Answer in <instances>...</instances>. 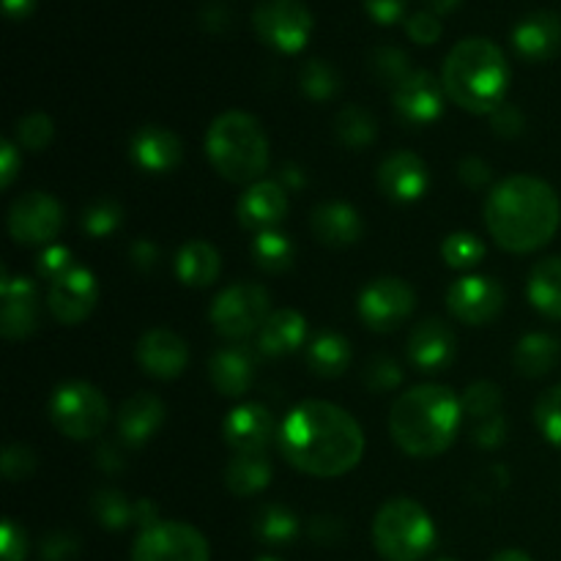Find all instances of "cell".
Returning a JSON list of instances; mask_svg holds the SVG:
<instances>
[{
    "instance_id": "57",
    "label": "cell",
    "mask_w": 561,
    "mask_h": 561,
    "mask_svg": "<svg viewBox=\"0 0 561 561\" xmlns=\"http://www.w3.org/2000/svg\"><path fill=\"white\" fill-rule=\"evenodd\" d=\"M96 463H99V469L115 474V471L124 466V455H121L118 444H102V447L96 449Z\"/></svg>"
},
{
    "instance_id": "38",
    "label": "cell",
    "mask_w": 561,
    "mask_h": 561,
    "mask_svg": "<svg viewBox=\"0 0 561 561\" xmlns=\"http://www.w3.org/2000/svg\"><path fill=\"white\" fill-rule=\"evenodd\" d=\"M460 405H463V416H469L471 422L491 420V416L502 414V387L493 381H474L460 394Z\"/></svg>"
},
{
    "instance_id": "12",
    "label": "cell",
    "mask_w": 561,
    "mask_h": 561,
    "mask_svg": "<svg viewBox=\"0 0 561 561\" xmlns=\"http://www.w3.org/2000/svg\"><path fill=\"white\" fill-rule=\"evenodd\" d=\"M64 206L47 192H25L9 208V233L22 247H49L64 228Z\"/></svg>"
},
{
    "instance_id": "21",
    "label": "cell",
    "mask_w": 561,
    "mask_h": 561,
    "mask_svg": "<svg viewBox=\"0 0 561 561\" xmlns=\"http://www.w3.org/2000/svg\"><path fill=\"white\" fill-rule=\"evenodd\" d=\"M129 157L146 173L164 175L179 168L181 159H184V146H181V137L170 131L168 126L148 124L131 135Z\"/></svg>"
},
{
    "instance_id": "58",
    "label": "cell",
    "mask_w": 561,
    "mask_h": 561,
    "mask_svg": "<svg viewBox=\"0 0 561 561\" xmlns=\"http://www.w3.org/2000/svg\"><path fill=\"white\" fill-rule=\"evenodd\" d=\"M159 524V507L151 499H137V529L146 531Z\"/></svg>"
},
{
    "instance_id": "54",
    "label": "cell",
    "mask_w": 561,
    "mask_h": 561,
    "mask_svg": "<svg viewBox=\"0 0 561 561\" xmlns=\"http://www.w3.org/2000/svg\"><path fill=\"white\" fill-rule=\"evenodd\" d=\"M409 0H365V11L378 25H394L405 16Z\"/></svg>"
},
{
    "instance_id": "22",
    "label": "cell",
    "mask_w": 561,
    "mask_h": 561,
    "mask_svg": "<svg viewBox=\"0 0 561 561\" xmlns=\"http://www.w3.org/2000/svg\"><path fill=\"white\" fill-rule=\"evenodd\" d=\"M236 214H239L241 228L252 230L255 236L263 233V230H277L285 214H288L285 186L279 181H255L239 197Z\"/></svg>"
},
{
    "instance_id": "53",
    "label": "cell",
    "mask_w": 561,
    "mask_h": 561,
    "mask_svg": "<svg viewBox=\"0 0 561 561\" xmlns=\"http://www.w3.org/2000/svg\"><path fill=\"white\" fill-rule=\"evenodd\" d=\"M307 531H310V537L318 546H337L345 535V526L334 515H316L310 520V526H307Z\"/></svg>"
},
{
    "instance_id": "63",
    "label": "cell",
    "mask_w": 561,
    "mask_h": 561,
    "mask_svg": "<svg viewBox=\"0 0 561 561\" xmlns=\"http://www.w3.org/2000/svg\"><path fill=\"white\" fill-rule=\"evenodd\" d=\"M255 561H283V559H277V557H261V559H255Z\"/></svg>"
},
{
    "instance_id": "50",
    "label": "cell",
    "mask_w": 561,
    "mask_h": 561,
    "mask_svg": "<svg viewBox=\"0 0 561 561\" xmlns=\"http://www.w3.org/2000/svg\"><path fill=\"white\" fill-rule=\"evenodd\" d=\"M27 537L16 520L5 518L0 526V561H25Z\"/></svg>"
},
{
    "instance_id": "28",
    "label": "cell",
    "mask_w": 561,
    "mask_h": 561,
    "mask_svg": "<svg viewBox=\"0 0 561 561\" xmlns=\"http://www.w3.org/2000/svg\"><path fill=\"white\" fill-rule=\"evenodd\" d=\"M173 268L186 288H208V285L217 283L219 272H222V257H219L214 244L203 239H192L179 247Z\"/></svg>"
},
{
    "instance_id": "9",
    "label": "cell",
    "mask_w": 561,
    "mask_h": 561,
    "mask_svg": "<svg viewBox=\"0 0 561 561\" xmlns=\"http://www.w3.org/2000/svg\"><path fill=\"white\" fill-rule=\"evenodd\" d=\"M252 27L263 44L296 55L310 42L312 14L301 0H263L252 14Z\"/></svg>"
},
{
    "instance_id": "13",
    "label": "cell",
    "mask_w": 561,
    "mask_h": 561,
    "mask_svg": "<svg viewBox=\"0 0 561 561\" xmlns=\"http://www.w3.org/2000/svg\"><path fill=\"white\" fill-rule=\"evenodd\" d=\"M504 301H507V294L502 283L482 274L455 279L447 290V310L466 327H485L496 321L504 310Z\"/></svg>"
},
{
    "instance_id": "18",
    "label": "cell",
    "mask_w": 561,
    "mask_h": 561,
    "mask_svg": "<svg viewBox=\"0 0 561 561\" xmlns=\"http://www.w3.org/2000/svg\"><path fill=\"white\" fill-rule=\"evenodd\" d=\"M274 433L277 427H274L272 411L261 403L236 405L222 422L225 444L236 455H263L272 444Z\"/></svg>"
},
{
    "instance_id": "37",
    "label": "cell",
    "mask_w": 561,
    "mask_h": 561,
    "mask_svg": "<svg viewBox=\"0 0 561 561\" xmlns=\"http://www.w3.org/2000/svg\"><path fill=\"white\" fill-rule=\"evenodd\" d=\"M299 88L307 99L312 102H329L340 93L343 80H340L337 69L321 58H310L299 71Z\"/></svg>"
},
{
    "instance_id": "5",
    "label": "cell",
    "mask_w": 561,
    "mask_h": 561,
    "mask_svg": "<svg viewBox=\"0 0 561 561\" xmlns=\"http://www.w3.org/2000/svg\"><path fill=\"white\" fill-rule=\"evenodd\" d=\"M206 153L225 181L255 184L268 168V137L250 113L228 110L208 126Z\"/></svg>"
},
{
    "instance_id": "14",
    "label": "cell",
    "mask_w": 561,
    "mask_h": 561,
    "mask_svg": "<svg viewBox=\"0 0 561 561\" xmlns=\"http://www.w3.org/2000/svg\"><path fill=\"white\" fill-rule=\"evenodd\" d=\"M444 82L425 69H416L392 91V107L405 126H427L444 113Z\"/></svg>"
},
{
    "instance_id": "46",
    "label": "cell",
    "mask_w": 561,
    "mask_h": 561,
    "mask_svg": "<svg viewBox=\"0 0 561 561\" xmlns=\"http://www.w3.org/2000/svg\"><path fill=\"white\" fill-rule=\"evenodd\" d=\"M0 466H3V474L9 482H25L36 471V453L25 444H9L3 449Z\"/></svg>"
},
{
    "instance_id": "64",
    "label": "cell",
    "mask_w": 561,
    "mask_h": 561,
    "mask_svg": "<svg viewBox=\"0 0 561 561\" xmlns=\"http://www.w3.org/2000/svg\"><path fill=\"white\" fill-rule=\"evenodd\" d=\"M436 561H458V559H453V557H442V559H436Z\"/></svg>"
},
{
    "instance_id": "29",
    "label": "cell",
    "mask_w": 561,
    "mask_h": 561,
    "mask_svg": "<svg viewBox=\"0 0 561 561\" xmlns=\"http://www.w3.org/2000/svg\"><path fill=\"white\" fill-rule=\"evenodd\" d=\"M515 370L526 378H542L553 373L561 362V340L546 332L524 334L515 345Z\"/></svg>"
},
{
    "instance_id": "25",
    "label": "cell",
    "mask_w": 561,
    "mask_h": 561,
    "mask_svg": "<svg viewBox=\"0 0 561 561\" xmlns=\"http://www.w3.org/2000/svg\"><path fill=\"white\" fill-rule=\"evenodd\" d=\"M310 230L318 244L340 250V247L356 244L365 236V222L351 203L327 201L312 208Z\"/></svg>"
},
{
    "instance_id": "10",
    "label": "cell",
    "mask_w": 561,
    "mask_h": 561,
    "mask_svg": "<svg viewBox=\"0 0 561 561\" xmlns=\"http://www.w3.org/2000/svg\"><path fill=\"white\" fill-rule=\"evenodd\" d=\"M131 561H211V551L195 526L184 520H159L137 535Z\"/></svg>"
},
{
    "instance_id": "48",
    "label": "cell",
    "mask_w": 561,
    "mask_h": 561,
    "mask_svg": "<svg viewBox=\"0 0 561 561\" xmlns=\"http://www.w3.org/2000/svg\"><path fill=\"white\" fill-rule=\"evenodd\" d=\"M405 33H409L411 42L416 44H436L442 38V20L433 11H414V14L405 20Z\"/></svg>"
},
{
    "instance_id": "6",
    "label": "cell",
    "mask_w": 561,
    "mask_h": 561,
    "mask_svg": "<svg viewBox=\"0 0 561 561\" xmlns=\"http://www.w3.org/2000/svg\"><path fill=\"white\" fill-rule=\"evenodd\" d=\"M373 546L387 561H422L436 548V524L414 499H389L373 520Z\"/></svg>"
},
{
    "instance_id": "33",
    "label": "cell",
    "mask_w": 561,
    "mask_h": 561,
    "mask_svg": "<svg viewBox=\"0 0 561 561\" xmlns=\"http://www.w3.org/2000/svg\"><path fill=\"white\" fill-rule=\"evenodd\" d=\"M252 261L261 272L266 274H283L294 268L296 261V244L288 233L283 230H263L252 239Z\"/></svg>"
},
{
    "instance_id": "19",
    "label": "cell",
    "mask_w": 561,
    "mask_h": 561,
    "mask_svg": "<svg viewBox=\"0 0 561 561\" xmlns=\"http://www.w3.org/2000/svg\"><path fill=\"white\" fill-rule=\"evenodd\" d=\"M0 334L5 340H25L36 332L38 327V290L36 283L25 277H9L3 268L0 279Z\"/></svg>"
},
{
    "instance_id": "2",
    "label": "cell",
    "mask_w": 561,
    "mask_h": 561,
    "mask_svg": "<svg viewBox=\"0 0 561 561\" xmlns=\"http://www.w3.org/2000/svg\"><path fill=\"white\" fill-rule=\"evenodd\" d=\"M485 225L502 250L515 255L542 250L561 225L557 190L535 175H510L488 195Z\"/></svg>"
},
{
    "instance_id": "34",
    "label": "cell",
    "mask_w": 561,
    "mask_h": 561,
    "mask_svg": "<svg viewBox=\"0 0 561 561\" xmlns=\"http://www.w3.org/2000/svg\"><path fill=\"white\" fill-rule=\"evenodd\" d=\"M91 513L102 529L124 531L129 526H137V502H131L118 488H102L93 493Z\"/></svg>"
},
{
    "instance_id": "62",
    "label": "cell",
    "mask_w": 561,
    "mask_h": 561,
    "mask_svg": "<svg viewBox=\"0 0 561 561\" xmlns=\"http://www.w3.org/2000/svg\"><path fill=\"white\" fill-rule=\"evenodd\" d=\"M488 561H531V557H529V553L518 551V548H507V551L493 553V557Z\"/></svg>"
},
{
    "instance_id": "31",
    "label": "cell",
    "mask_w": 561,
    "mask_h": 561,
    "mask_svg": "<svg viewBox=\"0 0 561 561\" xmlns=\"http://www.w3.org/2000/svg\"><path fill=\"white\" fill-rule=\"evenodd\" d=\"M354 351L340 332H321L307 345V367L318 378H340L351 367Z\"/></svg>"
},
{
    "instance_id": "45",
    "label": "cell",
    "mask_w": 561,
    "mask_h": 561,
    "mask_svg": "<svg viewBox=\"0 0 561 561\" xmlns=\"http://www.w3.org/2000/svg\"><path fill=\"white\" fill-rule=\"evenodd\" d=\"M75 261H71V250L69 247H60V244H49L38 252L36 257V277L44 279V283H58L60 277L71 272Z\"/></svg>"
},
{
    "instance_id": "47",
    "label": "cell",
    "mask_w": 561,
    "mask_h": 561,
    "mask_svg": "<svg viewBox=\"0 0 561 561\" xmlns=\"http://www.w3.org/2000/svg\"><path fill=\"white\" fill-rule=\"evenodd\" d=\"M80 553V540L71 531H47L38 540V559L42 561H75Z\"/></svg>"
},
{
    "instance_id": "61",
    "label": "cell",
    "mask_w": 561,
    "mask_h": 561,
    "mask_svg": "<svg viewBox=\"0 0 561 561\" xmlns=\"http://www.w3.org/2000/svg\"><path fill=\"white\" fill-rule=\"evenodd\" d=\"M427 3V11H433V14H453L455 9H458L460 3H463V0H425Z\"/></svg>"
},
{
    "instance_id": "30",
    "label": "cell",
    "mask_w": 561,
    "mask_h": 561,
    "mask_svg": "<svg viewBox=\"0 0 561 561\" xmlns=\"http://www.w3.org/2000/svg\"><path fill=\"white\" fill-rule=\"evenodd\" d=\"M526 296L537 312L561 321V255L542 257L531 266Z\"/></svg>"
},
{
    "instance_id": "51",
    "label": "cell",
    "mask_w": 561,
    "mask_h": 561,
    "mask_svg": "<svg viewBox=\"0 0 561 561\" xmlns=\"http://www.w3.org/2000/svg\"><path fill=\"white\" fill-rule=\"evenodd\" d=\"M507 416L496 414L491 420L474 422V431H471V442L482 449H499L504 442H507Z\"/></svg>"
},
{
    "instance_id": "4",
    "label": "cell",
    "mask_w": 561,
    "mask_h": 561,
    "mask_svg": "<svg viewBox=\"0 0 561 561\" xmlns=\"http://www.w3.org/2000/svg\"><path fill=\"white\" fill-rule=\"evenodd\" d=\"M447 99L474 115H491L507 102L510 64L491 38L471 36L449 49L442 69Z\"/></svg>"
},
{
    "instance_id": "35",
    "label": "cell",
    "mask_w": 561,
    "mask_h": 561,
    "mask_svg": "<svg viewBox=\"0 0 561 561\" xmlns=\"http://www.w3.org/2000/svg\"><path fill=\"white\" fill-rule=\"evenodd\" d=\"M301 520L296 518V513L283 504H266L261 513L255 515V537L266 546L283 548L299 537Z\"/></svg>"
},
{
    "instance_id": "55",
    "label": "cell",
    "mask_w": 561,
    "mask_h": 561,
    "mask_svg": "<svg viewBox=\"0 0 561 561\" xmlns=\"http://www.w3.org/2000/svg\"><path fill=\"white\" fill-rule=\"evenodd\" d=\"M20 168H22L20 146H16L14 140H3V146H0V184H3L5 190L14 184Z\"/></svg>"
},
{
    "instance_id": "42",
    "label": "cell",
    "mask_w": 561,
    "mask_h": 561,
    "mask_svg": "<svg viewBox=\"0 0 561 561\" xmlns=\"http://www.w3.org/2000/svg\"><path fill=\"white\" fill-rule=\"evenodd\" d=\"M535 422L542 438L561 449V383L551 387L535 405Z\"/></svg>"
},
{
    "instance_id": "56",
    "label": "cell",
    "mask_w": 561,
    "mask_h": 561,
    "mask_svg": "<svg viewBox=\"0 0 561 561\" xmlns=\"http://www.w3.org/2000/svg\"><path fill=\"white\" fill-rule=\"evenodd\" d=\"M129 261L137 272H153L159 266V247L148 239H137L129 247Z\"/></svg>"
},
{
    "instance_id": "16",
    "label": "cell",
    "mask_w": 561,
    "mask_h": 561,
    "mask_svg": "<svg viewBox=\"0 0 561 561\" xmlns=\"http://www.w3.org/2000/svg\"><path fill=\"white\" fill-rule=\"evenodd\" d=\"M135 356L146 376L159 378V381H173L190 365V345L181 334L170 332V329H148L137 340Z\"/></svg>"
},
{
    "instance_id": "1",
    "label": "cell",
    "mask_w": 561,
    "mask_h": 561,
    "mask_svg": "<svg viewBox=\"0 0 561 561\" xmlns=\"http://www.w3.org/2000/svg\"><path fill=\"white\" fill-rule=\"evenodd\" d=\"M279 449L294 469L332 480L354 469L365 455L359 422L327 400L299 403L279 425Z\"/></svg>"
},
{
    "instance_id": "7",
    "label": "cell",
    "mask_w": 561,
    "mask_h": 561,
    "mask_svg": "<svg viewBox=\"0 0 561 561\" xmlns=\"http://www.w3.org/2000/svg\"><path fill=\"white\" fill-rule=\"evenodd\" d=\"M49 420L71 442L96 438L110 422L107 398L88 381H66L49 398Z\"/></svg>"
},
{
    "instance_id": "41",
    "label": "cell",
    "mask_w": 561,
    "mask_h": 561,
    "mask_svg": "<svg viewBox=\"0 0 561 561\" xmlns=\"http://www.w3.org/2000/svg\"><path fill=\"white\" fill-rule=\"evenodd\" d=\"M370 69L373 75H376V80L389 85L392 91L411 75L409 55L400 47H378L376 53L370 55Z\"/></svg>"
},
{
    "instance_id": "15",
    "label": "cell",
    "mask_w": 561,
    "mask_h": 561,
    "mask_svg": "<svg viewBox=\"0 0 561 561\" xmlns=\"http://www.w3.org/2000/svg\"><path fill=\"white\" fill-rule=\"evenodd\" d=\"M378 190L392 203H416L431 190V170L414 151H394L378 164Z\"/></svg>"
},
{
    "instance_id": "26",
    "label": "cell",
    "mask_w": 561,
    "mask_h": 561,
    "mask_svg": "<svg viewBox=\"0 0 561 561\" xmlns=\"http://www.w3.org/2000/svg\"><path fill=\"white\" fill-rule=\"evenodd\" d=\"M164 403L151 392H137L124 400L118 411V436L126 447H142L159 433L164 422Z\"/></svg>"
},
{
    "instance_id": "24",
    "label": "cell",
    "mask_w": 561,
    "mask_h": 561,
    "mask_svg": "<svg viewBox=\"0 0 561 561\" xmlns=\"http://www.w3.org/2000/svg\"><path fill=\"white\" fill-rule=\"evenodd\" d=\"M208 376L222 398H244L255 383V351L247 343L214 351L208 359Z\"/></svg>"
},
{
    "instance_id": "44",
    "label": "cell",
    "mask_w": 561,
    "mask_h": 561,
    "mask_svg": "<svg viewBox=\"0 0 561 561\" xmlns=\"http://www.w3.org/2000/svg\"><path fill=\"white\" fill-rule=\"evenodd\" d=\"M362 378H365V387L370 389V392L383 394V392H392V389H398L400 383H403V370H400V365L392 359V356L378 354L367 362L365 376Z\"/></svg>"
},
{
    "instance_id": "40",
    "label": "cell",
    "mask_w": 561,
    "mask_h": 561,
    "mask_svg": "<svg viewBox=\"0 0 561 561\" xmlns=\"http://www.w3.org/2000/svg\"><path fill=\"white\" fill-rule=\"evenodd\" d=\"M442 257L447 261L449 268L466 272V268H474L477 263L485 257V244L480 241V236L458 230V233H449L447 239H444Z\"/></svg>"
},
{
    "instance_id": "23",
    "label": "cell",
    "mask_w": 561,
    "mask_h": 561,
    "mask_svg": "<svg viewBox=\"0 0 561 561\" xmlns=\"http://www.w3.org/2000/svg\"><path fill=\"white\" fill-rule=\"evenodd\" d=\"M515 53L531 64L557 58L561 53V14L557 11H531L513 31Z\"/></svg>"
},
{
    "instance_id": "11",
    "label": "cell",
    "mask_w": 561,
    "mask_h": 561,
    "mask_svg": "<svg viewBox=\"0 0 561 561\" xmlns=\"http://www.w3.org/2000/svg\"><path fill=\"white\" fill-rule=\"evenodd\" d=\"M416 294L405 279L378 277L362 290L359 318L367 329L378 334H389L403 327L414 316Z\"/></svg>"
},
{
    "instance_id": "17",
    "label": "cell",
    "mask_w": 561,
    "mask_h": 561,
    "mask_svg": "<svg viewBox=\"0 0 561 561\" xmlns=\"http://www.w3.org/2000/svg\"><path fill=\"white\" fill-rule=\"evenodd\" d=\"M99 301V285L88 268H71L66 277L49 285L47 307L53 318L64 327H77L93 312Z\"/></svg>"
},
{
    "instance_id": "8",
    "label": "cell",
    "mask_w": 561,
    "mask_h": 561,
    "mask_svg": "<svg viewBox=\"0 0 561 561\" xmlns=\"http://www.w3.org/2000/svg\"><path fill=\"white\" fill-rule=\"evenodd\" d=\"M268 305H272V299H268V290L263 285L236 283L214 299L208 318H211V327L219 337L230 340V343H244L247 337L261 332L263 323L268 321V316H272Z\"/></svg>"
},
{
    "instance_id": "3",
    "label": "cell",
    "mask_w": 561,
    "mask_h": 561,
    "mask_svg": "<svg viewBox=\"0 0 561 561\" xmlns=\"http://www.w3.org/2000/svg\"><path fill=\"white\" fill-rule=\"evenodd\" d=\"M463 405L449 387L420 383L394 400L389 433L411 458H436L453 447L460 431Z\"/></svg>"
},
{
    "instance_id": "39",
    "label": "cell",
    "mask_w": 561,
    "mask_h": 561,
    "mask_svg": "<svg viewBox=\"0 0 561 561\" xmlns=\"http://www.w3.org/2000/svg\"><path fill=\"white\" fill-rule=\"evenodd\" d=\"M124 222V208L115 197H99L91 206H85L80 217L82 233H88L91 239H104V236H113L115 230Z\"/></svg>"
},
{
    "instance_id": "49",
    "label": "cell",
    "mask_w": 561,
    "mask_h": 561,
    "mask_svg": "<svg viewBox=\"0 0 561 561\" xmlns=\"http://www.w3.org/2000/svg\"><path fill=\"white\" fill-rule=\"evenodd\" d=\"M491 129L496 137H504V140H513V137H520L526 129V118L520 113V107L504 102L502 107H496L491 113Z\"/></svg>"
},
{
    "instance_id": "43",
    "label": "cell",
    "mask_w": 561,
    "mask_h": 561,
    "mask_svg": "<svg viewBox=\"0 0 561 561\" xmlns=\"http://www.w3.org/2000/svg\"><path fill=\"white\" fill-rule=\"evenodd\" d=\"M55 124L49 115L44 113H31L16 124V146L25 148V151H44V148L53 142Z\"/></svg>"
},
{
    "instance_id": "59",
    "label": "cell",
    "mask_w": 561,
    "mask_h": 561,
    "mask_svg": "<svg viewBox=\"0 0 561 561\" xmlns=\"http://www.w3.org/2000/svg\"><path fill=\"white\" fill-rule=\"evenodd\" d=\"M279 184H285V190H305L307 173L299 168V164L288 162L279 170Z\"/></svg>"
},
{
    "instance_id": "20",
    "label": "cell",
    "mask_w": 561,
    "mask_h": 561,
    "mask_svg": "<svg viewBox=\"0 0 561 561\" xmlns=\"http://www.w3.org/2000/svg\"><path fill=\"white\" fill-rule=\"evenodd\" d=\"M458 340L442 318H425L409 334V362L425 376L444 373L455 362Z\"/></svg>"
},
{
    "instance_id": "32",
    "label": "cell",
    "mask_w": 561,
    "mask_h": 561,
    "mask_svg": "<svg viewBox=\"0 0 561 561\" xmlns=\"http://www.w3.org/2000/svg\"><path fill=\"white\" fill-rule=\"evenodd\" d=\"M272 463L263 455H236L225 466V488L233 496H257L272 482Z\"/></svg>"
},
{
    "instance_id": "60",
    "label": "cell",
    "mask_w": 561,
    "mask_h": 561,
    "mask_svg": "<svg viewBox=\"0 0 561 561\" xmlns=\"http://www.w3.org/2000/svg\"><path fill=\"white\" fill-rule=\"evenodd\" d=\"M36 9V0H3V11L9 20H25Z\"/></svg>"
},
{
    "instance_id": "27",
    "label": "cell",
    "mask_w": 561,
    "mask_h": 561,
    "mask_svg": "<svg viewBox=\"0 0 561 561\" xmlns=\"http://www.w3.org/2000/svg\"><path fill=\"white\" fill-rule=\"evenodd\" d=\"M307 343V318L299 310H274L263 329L257 332V354L263 356H288L296 354Z\"/></svg>"
},
{
    "instance_id": "52",
    "label": "cell",
    "mask_w": 561,
    "mask_h": 561,
    "mask_svg": "<svg viewBox=\"0 0 561 561\" xmlns=\"http://www.w3.org/2000/svg\"><path fill=\"white\" fill-rule=\"evenodd\" d=\"M458 179L463 181L469 190H485V186L493 181V170L485 159L466 157L458 162Z\"/></svg>"
},
{
    "instance_id": "36",
    "label": "cell",
    "mask_w": 561,
    "mask_h": 561,
    "mask_svg": "<svg viewBox=\"0 0 561 561\" xmlns=\"http://www.w3.org/2000/svg\"><path fill=\"white\" fill-rule=\"evenodd\" d=\"M334 135H337L343 146L362 151V148L376 142L378 124L370 110H365L362 104H351V107L340 110L337 118H334Z\"/></svg>"
}]
</instances>
